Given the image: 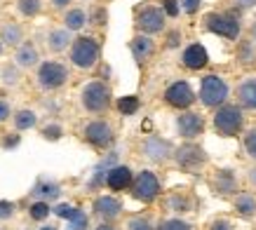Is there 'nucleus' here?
Wrapping results in <instances>:
<instances>
[{
	"mask_svg": "<svg viewBox=\"0 0 256 230\" xmlns=\"http://www.w3.org/2000/svg\"><path fill=\"white\" fill-rule=\"evenodd\" d=\"M2 47H5V45H2V40H0V54H2Z\"/></svg>",
	"mask_w": 256,
	"mask_h": 230,
	"instance_id": "5fc2aeb1",
	"label": "nucleus"
},
{
	"mask_svg": "<svg viewBox=\"0 0 256 230\" xmlns=\"http://www.w3.org/2000/svg\"><path fill=\"white\" fill-rule=\"evenodd\" d=\"M19 141H22V136H19V134H12V136L2 138V141H0V146L2 148H14V146H19Z\"/></svg>",
	"mask_w": 256,
	"mask_h": 230,
	"instance_id": "c03bdc74",
	"label": "nucleus"
},
{
	"mask_svg": "<svg viewBox=\"0 0 256 230\" xmlns=\"http://www.w3.org/2000/svg\"><path fill=\"white\" fill-rule=\"evenodd\" d=\"M158 230H190V223L181 221V218H164L158 226Z\"/></svg>",
	"mask_w": 256,
	"mask_h": 230,
	"instance_id": "e433bc0d",
	"label": "nucleus"
},
{
	"mask_svg": "<svg viewBox=\"0 0 256 230\" xmlns=\"http://www.w3.org/2000/svg\"><path fill=\"white\" fill-rule=\"evenodd\" d=\"M92 24H99V26H104L106 24V10L104 8H96L92 12Z\"/></svg>",
	"mask_w": 256,
	"mask_h": 230,
	"instance_id": "a18cd8bd",
	"label": "nucleus"
},
{
	"mask_svg": "<svg viewBox=\"0 0 256 230\" xmlns=\"http://www.w3.org/2000/svg\"><path fill=\"white\" fill-rule=\"evenodd\" d=\"M141 150L146 155L150 162H167L172 158V146L170 141H164V138L156 136V134H150V136L144 138V144H141Z\"/></svg>",
	"mask_w": 256,
	"mask_h": 230,
	"instance_id": "ddd939ff",
	"label": "nucleus"
},
{
	"mask_svg": "<svg viewBox=\"0 0 256 230\" xmlns=\"http://www.w3.org/2000/svg\"><path fill=\"white\" fill-rule=\"evenodd\" d=\"M50 2H52V8L54 10H64V8H68L70 0H50Z\"/></svg>",
	"mask_w": 256,
	"mask_h": 230,
	"instance_id": "09e8293b",
	"label": "nucleus"
},
{
	"mask_svg": "<svg viewBox=\"0 0 256 230\" xmlns=\"http://www.w3.org/2000/svg\"><path fill=\"white\" fill-rule=\"evenodd\" d=\"M181 64H184L188 70H202L210 64V54H207V50H204L200 42H193V45H188L186 50H184Z\"/></svg>",
	"mask_w": 256,
	"mask_h": 230,
	"instance_id": "4468645a",
	"label": "nucleus"
},
{
	"mask_svg": "<svg viewBox=\"0 0 256 230\" xmlns=\"http://www.w3.org/2000/svg\"><path fill=\"white\" fill-rule=\"evenodd\" d=\"M118 110L122 115H134L139 110V96H122V99H118Z\"/></svg>",
	"mask_w": 256,
	"mask_h": 230,
	"instance_id": "7c9ffc66",
	"label": "nucleus"
},
{
	"mask_svg": "<svg viewBox=\"0 0 256 230\" xmlns=\"http://www.w3.org/2000/svg\"><path fill=\"white\" fill-rule=\"evenodd\" d=\"M16 212L14 202H10V200H0V221H8V218H12Z\"/></svg>",
	"mask_w": 256,
	"mask_h": 230,
	"instance_id": "4c0bfd02",
	"label": "nucleus"
},
{
	"mask_svg": "<svg viewBox=\"0 0 256 230\" xmlns=\"http://www.w3.org/2000/svg\"><path fill=\"white\" fill-rule=\"evenodd\" d=\"M64 24H66V28H68V31H80V28L87 24L85 10H80V8L68 10V12H66V16H64Z\"/></svg>",
	"mask_w": 256,
	"mask_h": 230,
	"instance_id": "a878e982",
	"label": "nucleus"
},
{
	"mask_svg": "<svg viewBox=\"0 0 256 230\" xmlns=\"http://www.w3.org/2000/svg\"><path fill=\"white\" fill-rule=\"evenodd\" d=\"M212 188L218 195H233L238 190V176L233 169H218L216 176L212 178Z\"/></svg>",
	"mask_w": 256,
	"mask_h": 230,
	"instance_id": "f3484780",
	"label": "nucleus"
},
{
	"mask_svg": "<svg viewBox=\"0 0 256 230\" xmlns=\"http://www.w3.org/2000/svg\"><path fill=\"white\" fill-rule=\"evenodd\" d=\"M28 214H31L33 221H45L47 216L52 214V207L47 202H42V200H38V202H33L31 207H28Z\"/></svg>",
	"mask_w": 256,
	"mask_h": 230,
	"instance_id": "c85d7f7f",
	"label": "nucleus"
},
{
	"mask_svg": "<svg viewBox=\"0 0 256 230\" xmlns=\"http://www.w3.org/2000/svg\"><path fill=\"white\" fill-rule=\"evenodd\" d=\"M82 136L90 146L94 148H108L113 144V127H110L106 120H90V122L82 127Z\"/></svg>",
	"mask_w": 256,
	"mask_h": 230,
	"instance_id": "1a4fd4ad",
	"label": "nucleus"
},
{
	"mask_svg": "<svg viewBox=\"0 0 256 230\" xmlns=\"http://www.w3.org/2000/svg\"><path fill=\"white\" fill-rule=\"evenodd\" d=\"M87 214L82 209H76V214L68 218V230H87Z\"/></svg>",
	"mask_w": 256,
	"mask_h": 230,
	"instance_id": "473e14b6",
	"label": "nucleus"
},
{
	"mask_svg": "<svg viewBox=\"0 0 256 230\" xmlns=\"http://www.w3.org/2000/svg\"><path fill=\"white\" fill-rule=\"evenodd\" d=\"M178 42H181V33H178V31H172L170 36H167V47H176Z\"/></svg>",
	"mask_w": 256,
	"mask_h": 230,
	"instance_id": "49530a36",
	"label": "nucleus"
},
{
	"mask_svg": "<svg viewBox=\"0 0 256 230\" xmlns=\"http://www.w3.org/2000/svg\"><path fill=\"white\" fill-rule=\"evenodd\" d=\"M228 82H226L221 76L216 73H210V76L202 78V84H200V101L204 104L207 108H218L224 106L228 101Z\"/></svg>",
	"mask_w": 256,
	"mask_h": 230,
	"instance_id": "20e7f679",
	"label": "nucleus"
},
{
	"mask_svg": "<svg viewBox=\"0 0 256 230\" xmlns=\"http://www.w3.org/2000/svg\"><path fill=\"white\" fill-rule=\"evenodd\" d=\"M162 12H164V16H176L178 0H162Z\"/></svg>",
	"mask_w": 256,
	"mask_h": 230,
	"instance_id": "a19ab883",
	"label": "nucleus"
},
{
	"mask_svg": "<svg viewBox=\"0 0 256 230\" xmlns=\"http://www.w3.org/2000/svg\"><path fill=\"white\" fill-rule=\"evenodd\" d=\"M99 56H101L99 42L94 38H90V36H80V38H76L70 42V64L78 66V68L82 70L94 68L96 62H99Z\"/></svg>",
	"mask_w": 256,
	"mask_h": 230,
	"instance_id": "f03ea898",
	"label": "nucleus"
},
{
	"mask_svg": "<svg viewBox=\"0 0 256 230\" xmlns=\"http://www.w3.org/2000/svg\"><path fill=\"white\" fill-rule=\"evenodd\" d=\"M33 195L40 198L42 202H47V200H56L59 195H62V186L54 184V181H38V186L33 188Z\"/></svg>",
	"mask_w": 256,
	"mask_h": 230,
	"instance_id": "5701e85b",
	"label": "nucleus"
},
{
	"mask_svg": "<svg viewBox=\"0 0 256 230\" xmlns=\"http://www.w3.org/2000/svg\"><path fill=\"white\" fill-rule=\"evenodd\" d=\"M36 80H38L40 90L52 92V90H59L68 82V68L59 62H42L38 73H36Z\"/></svg>",
	"mask_w": 256,
	"mask_h": 230,
	"instance_id": "423d86ee",
	"label": "nucleus"
},
{
	"mask_svg": "<svg viewBox=\"0 0 256 230\" xmlns=\"http://www.w3.org/2000/svg\"><path fill=\"white\" fill-rule=\"evenodd\" d=\"M80 101H82V108L87 113H106L110 106V87L101 80H92L82 87V94H80Z\"/></svg>",
	"mask_w": 256,
	"mask_h": 230,
	"instance_id": "7ed1b4c3",
	"label": "nucleus"
},
{
	"mask_svg": "<svg viewBox=\"0 0 256 230\" xmlns=\"http://www.w3.org/2000/svg\"><path fill=\"white\" fill-rule=\"evenodd\" d=\"M235 5L242 10H247V8H256V0H235Z\"/></svg>",
	"mask_w": 256,
	"mask_h": 230,
	"instance_id": "de8ad7c7",
	"label": "nucleus"
},
{
	"mask_svg": "<svg viewBox=\"0 0 256 230\" xmlns=\"http://www.w3.org/2000/svg\"><path fill=\"white\" fill-rule=\"evenodd\" d=\"M132 54H134V59L139 64H144L150 56V54L156 52V42H153V38L150 36H136V38L132 40Z\"/></svg>",
	"mask_w": 256,
	"mask_h": 230,
	"instance_id": "aec40b11",
	"label": "nucleus"
},
{
	"mask_svg": "<svg viewBox=\"0 0 256 230\" xmlns=\"http://www.w3.org/2000/svg\"><path fill=\"white\" fill-rule=\"evenodd\" d=\"M249 33H252V40H256V22L252 24V31H249Z\"/></svg>",
	"mask_w": 256,
	"mask_h": 230,
	"instance_id": "603ef678",
	"label": "nucleus"
},
{
	"mask_svg": "<svg viewBox=\"0 0 256 230\" xmlns=\"http://www.w3.org/2000/svg\"><path fill=\"white\" fill-rule=\"evenodd\" d=\"M38 50L33 42H22V45L16 47V54H14V62L19 68H33L36 64H38Z\"/></svg>",
	"mask_w": 256,
	"mask_h": 230,
	"instance_id": "6ab92c4d",
	"label": "nucleus"
},
{
	"mask_svg": "<svg viewBox=\"0 0 256 230\" xmlns=\"http://www.w3.org/2000/svg\"><path fill=\"white\" fill-rule=\"evenodd\" d=\"M40 134H42V136H45L47 141H59V138L64 136V127H62V124H56V122H52V124H45Z\"/></svg>",
	"mask_w": 256,
	"mask_h": 230,
	"instance_id": "c9c22d12",
	"label": "nucleus"
},
{
	"mask_svg": "<svg viewBox=\"0 0 256 230\" xmlns=\"http://www.w3.org/2000/svg\"><path fill=\"white\" fill-rule=\"evenodd\" d=\"M24 40V28L19 24L10 22L2 26V45H10V47H19Z\"/></svg>",
	"mask_w": 256,
	"mask_h": 230,
	"instance_id": "b1692460",
	"label": "nucleus"
},
{
	"mask_svg": "<svg viewBox=\"0 0 256 230\" xmlns=\"http://www.w3.org/2000/svg\"><path fill=\"white\" fill-rule=\"evenodd\" d=\"M10 115H12V106H10V101L0 99V122L10 120Z\"/></svg>",
	"mask_w": 256,
	"mask_h": 230,
	"instance_id": "79ce46f5",
	"label": "nucleus"
},
{
	"mask_svg": "<svg viewBox=\"0 0 256 230\" xmlns=\"http://www.w3.org/2000/svg\"><path fill=\"white\" fill-rule=\"evenodd\" d=\"M122 212V202L113 195H99V198L94 200V214L101 216L104 221H113L118 218Z\"/></svg>",
	"mask_w": 256,
	"mask_h": 230,
	"instance_id": "2eb2a0df",
	"label": "nucleus"
},
{
	"mask_svg": "<svg viewBox=\"0 0 256 230\" xmlns=\"http://www.w3.org/2000/svg\"><path fill=\"white\" fill-rule=\"evenodd\" d=\"M16 10L24 16H36L42 10V2L40 0H16Z\"/></svg>",
	"mask_w": 256,
	"mask_h": 230,
	"instance_id": "c756f323",
	"label": "nucleus"
},
{
	"mask_svg": "<svg viewBox=\"0 0 256 230\" xmlns=\"http://www.w3.org/2000/svg\"><path fill=\"white\" fill-rule=\"evenodd\" d=\"M204 28L210 33H216V36H221L226 40H238L242 31L240 19L228 14V12H210V14L204 16Z\"/></svg>",
	"mask_w": 256,
	"mask_h": 230,
	"instance_id": "39448f33",
	"label": "nucleus"
},
{
	"mask_svg": "<svg viewBox=\"0 0 256 230\" xmlns=\"http://www.w3.org/2000/svg\"><path fill=\"white\" fill-rule=\"evenodd\" d=\"M242 146H244V153H247L252 160H256V127L247 130V134L242 138Z\"/></svg>",
	"mask_w": 256,
	"mask_h": 230,
	"instance_id": "2f4dec72",
	"label": "nucleus"
},
{
	"mask_svg": "<svg viewBox=\"0 0 256 230\" xmlns=\"http://www.w3.org/2000/svg\"><path fill=\"white\" fill-rule=\"evenodd\" d=\"M207 230H235V226L228 221V218H214Z\"/></svg>",
	"mask_w": 256,
	"mask_h": 230,
	"instance_id": "ea45409f",
	"label": "nucleus"
},
{
	"mask_svg": "<svg viewBox=\"0 0 256 230\" xmlns=\"http://www.w3.org/2000/svg\"><path fill=\"white\" fill-rule=\"evenodd\" d=\"M238 106L256 110V78H247L238 87Z\"/></svg>",
	"mask_w": 256,
	"mask_h": 230,
	"instance_id": "a211bd4d",
	"label": "nucleus"
},
{
	"mask_svg": "<svg viewBox=\"0 0 256 230\" xmlns=\"http://www.w3.org/2000/svg\"><path fill=\"white\" fill-rule=\"evenodd\" d=\"M52 214H56L59 216V218H66V221H68L70 216L76 214V207H70V204H56V207H52Z\"/></svg>",
	"mask_w": 256,
	"mask_h": 230,
	"instance_id": "58836bf2",
	"label": "nucleus"
},
{
	"mask_svg": "<svg viewBox=\"0 0 256 230\" xmlns=\"http://www.w3.org/2000/svg\"><path fill=\"white\" fill-rule=\"evenodd\" d=\"M164 12L162 8H156V5H146L136 12V28H139L144 36H156V33L164 31Z\"/></svg>",
	"mask_w": 256,
	"mask_h": 230,
	"instance_id": "6e6552de",
	"label": "nucleus"
},
{
	"mask_svg": "<svg viewBox=\"0 0 256 230\" xmlns=\"http://www.w3.org/2000/svg\"><path fill=\"white\" fill-rule=\"evenodd\" d=\"M238 59H240L244 66H252L256 62V47L254 40H242L240 47H238Z\"/></svg>",
	"mask_w": 256,
	"mask_h": 230,
	"instance_id": "bb28decb",
	"label": "nucleus"
},
{
	"mask_svg": "<svg viewBox=\"0 0 256 230\" xmlns=\"http://www.w3.org/2000/svg\"><path fill=\"white\" fill-rule=\"evenodd\" d=\"M233 209L240 216H254L256 214V198L252 192H240L233 200Z\"/></svg>",
	"mask_w": 256,
	"mask_h": 230,
	"instance_id": "412c9836",
	"label": "nucleus"
},
{
	"mask_svg": "<svg viewBox=\"0 0 256 230\" xmlns=\"http://www.w3.org/2000/svg\"><path fill=\"white\" fill-rule=\"evenodd\" d=\"M96 230H118V228H113V226H108V223H101V226H96Z\"/></svg>",
	"mask_w": 256,
	"mask_h": 230,
	"instance_id": "3c124183",
	"label": "nucleus"
},
{
	"mask_svg": "<svg viewBox=\"0 0 256 230\" xmlns=\"http://www.w3.org/2000/svg\"><path fill=\"white\" fill-rule=\"evenodd\" d=\"M132 195L139 202H153V200L160 195V178L153 174V172H148V169H144V172H139L136 176L132 178Z\"/></svg>",
	"mask_w": 256,
	"mask_h": 230,
	"instance_id": "0eeeda50",
	"label": "nucleus"
},
{
	"mask_svg": "<svg viewBox=\"0 0 256 230\" xmlns=\"http://www.w3.org/2000/svg\"><path fill=\"white\" fill-rule=\"evenodd\" d=\"M70 31L68 28H54V31L47 36V45H50V50L52 52H64L66 47L70 45Z\"/></svg>",
	"mask_w": 256,
	"mask_h": 230,
	"instance_id": "4be33fe9",
	"label": "nucleus"
},
{
	"mask_svg": "<svg viewBox=\"0 0 256 230\" xmlns=\"http://www.w3.org/2000/svg\"><path fill=\"white\" fill-rule=\"evenodd\" d=\"M176 132L178 136H184L186 141H193L204 132V118L195 110H186L176 118Z\"/></svg>",
	"mask_w": 256,
	"mask_h": 230,
	"instance_id": "f8f14e48",
	"label": "nucleus"
},
{
	"mask_svg": "<svg viewBox=\"0 0 256 230\" xmlns=\"http://www.w3.org/2000/svg\"><path fill=\"white\" fill-rule=\"evenodd\" d=\"M244 127V113L235 104H224L214 113V130L218 136H238Z\"/></svg>",
	"mask_w": 256,
	"mask_h": 230,
	"instance_id": "f257e3e1",
	"label": "nucleus"
},
{
	"mask_svg": "<svg viewBox=\"0 0 256 230\" xmlns=\"http://www.w3.org/2000/svg\"><path fill=\"white\" fill-rule=\"evenodd\" d=\"M12 120H14L16 130L26 132V130H31V127H36V122H38V115L33 113V110H28V108H22V110H16V113L12 115Z\"/></svg>",
	"mask_w": 256,
	"mask_h": 230,
	"instance_id": "393cba45",
	"label": "nucleus"
},
{
	"mask_svg": "<svg viewBox=\"0 0 256 230\" xmlns=\"http://www.w3.org/2000/svg\"><path fill=\"white\" fill-rule=\"evenodd\" d=\"M200 2L202 0H184V12L186 14H195L200 10Z\"/></svg>",
	"mask_w": 256,
	"mask_h": 230,
	"instance_id": "37998d69",
	"label": "nucleus"
},
{
	"mask_svg": "<svg viewBox=\"0 0 256 230\" xmlns=\"http://www.w3.org/2000/svg\"><path fill=\"white\" fill-rule=\"evenodd\" d=\"M164 101H167V106L176 108V110H186L195 104V92L186 80H176L164 90Z\"/></svg>",
	"mask_w": 256,
	"mask_h": 230,
	"instance_id": "9d476101",
	"label": "nucleus"
},
{
	"mask_svg": "<svg viewBox=\"0 0 256 230\" xmlns=\"http://www.w3.org/2000/svg\"><path fill=\"white\" fill-rule=\"evenodd\" d=\"M249 184H252V186L256 188V167L249 169Z\"/></svg>",
	"mask_w": 256,
	"mask_h": 230,
	"instance_id": "8fccbe9b",
	"label": "nucleus"
},
{
	"mask_svg": "<svg viewBox=\"0 0 256 230\" xmlns=\"http://www.w3.org/2000/svg\"><path fill=\"white\" fill-rule=\"evenodd\" d=\"M132 169L124 167V164H116V167H110L106 172V186H108L110 190H127L130 186H132Z\"/></svg>",
	"mask_w": 256,
	"mask_h": 230,
	"instance_id": "dca6fc26",
	"label": "nucleus"
},
{
	"mask_svg": "<svg viewBox=\"0 0 256 230\" xmlns=\"http://www.w3.org/2000/svg\"><path fill=\"white\" fill-rule=\"evenodd\" d=\"M174 160L184 172H198L200 167L207 164V153L202 150L198 144H184L178 146V150L174 153Z\"/></svg>",
	"mask_w": 256,
	"mask_h": 230,
	"instance_id": "9b49d317",
	"label": "nucleus"
},
{
	"mask_svg": "<svg viewBox=\"0 0 256 230\" xmlns=\"http://www.w3.org/2000/svg\"><path fill=\"white\" fill-rule=\"evenodd\" d=\"M42 230H56V228H52V226H47V228H42Z\"/></svg>",
	"mask_w": 256,
	"mask_h": 230,
	"instance_id": "864d4df0",
	"label": "nucleus"
},
{
	"mask_svg": "<svg viewBox=\"0 0 256 230\" xmlns=\"http://www.w3.org/2000/svg\"><path fill=\"white\" fill-rule=\"evenodd\" d=\"M0 80H2V84L14 87V84L19 82V70H16V66H5V68L0 70Z\"/></svg>",
	"mask_w": 256,
	"mask_h": 230,
	"instance_id": "f704fd0d",
	"label": "nucleus"
},
{
	"mask_svg": "<svg viewBox=\"0 0 256 230\" xmlns=\"http://www.w3.org/2000/svg\"><path fill=\"white\" fill-rule=\"evenodd\" d=\"M127 230H156L148 216H132L127 221Z\"/></svg>",
	"mask_w": 256,
	"mask_h": 230,
	"instance_id": "72a5a7b5",
	"label": "nucleus"
},
{
	"mask_svg": "<svg viewBox=\"0 0 256 230\" xmlns=\"http://www.w3.org/2000/svg\"><path fill=\"white\" fill-rule=\"evenodd\" d=\"M167 204H170V209H174V212H190V209H193L190 198H186L184 192H174V195L167 200Z\"/></svg>",
	"mask_w": 256,
	"mask_h": 230,
	"instance_id": "cd10ccee",
	"label": "nucleus"
}]
</instances>
